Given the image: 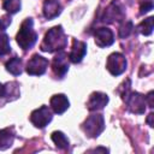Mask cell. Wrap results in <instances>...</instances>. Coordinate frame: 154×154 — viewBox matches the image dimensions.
I'll return each mask as SVG.
<instances>
[{"label":"cell","instance_id":"cell-1","mask_svg":"<svg viewBox=\"0 0 154 154\" xmlns=\"http://www.w3.org/2000/svg\"><path fill=\"white\" fill-rule=\"evenodd\" d=\"M67 45V36L64 32V29L61 25H55L51 28L46 34L41 42V51L53 53V52H60L63 51Z\"/></svg>","mask_w":154,"mask_h":154},{"label":"cell","instance_id":"cell-2","mask_svg":"<svg viewBox=\"0 0 154 154\" xmlns=\"http://www.w3.org/2000/svg\"><path fill=\"white\" fill-rule=\"evenodd\" d=\"M16 41L23 51H28L34 47L37 41V34L34 29V20L31 18H26L23 20L17 32Z\"/></svg>","mask_w":154,"mask_h":154},{"label":"cell","instance_id":"cell-3","mask_svg":"<svg viewBox=\"0 0 154 154\" xmlns=\"http://www.w3.org/2000/svg\"><path fill=\"white\" fill-rule=\"evenodd\" d=\"M82 130L88 137L95 138L101 135V132L105 130V119L102 114H91L89 116L82 124Z\"/></svg>","mask_w":154,"mask_h":154},{"label":"cell","instance_id":"cell-4","mask_svg":"<svg viewBox=\"0 0 154 154\" xmlns=\"http://www.w3.org/2000/svg\"><path fill=\"white\" fill-rule=\"evenodd\" d=\"M122 99L125 101L128 109L131 113L135 114H143L146 111V99L144 95L137 93V91H131L129 90L128 93H125Z\"/></svg>","mask_w":154,"mask_h":154},{"label":"cell","instance_id":"cell-5","mask_svg":"<svg viewBox=\"0 0 154 154\" xmlns=\"http://www.w3.org/2000/svg\"><path fill=\"white\" fill-rule=\"evenodd\" d=\"M125 18V11L119 0H112L111 4L106 7L101 20L103 23H114V22H123Z\"/></svg>","mask_w":154,"mask_h":154},{"label":"cell","instance_id":"cell-6","mask_svg":"<svg viewBox=\"0 0 154 154\" xmlns=\"http://www.w3.org/2000/svg\"><path fill=\"white\" fill-rule=\"evenodd\" d=\"M126 66H128V61L122 53L114 52L108 55L107 61H106V69L108 70L111 75L113 76L122 75L126 70Z\"/></svg>","mask_w":154,"mask_h":154},{"label":"cell","instance_id":"cell-7","mask_svg":"<svg viewBox=\"0 0 154 154\" xmlns=\"http://www.w3.org/2000/svg\"><path fill=\"white\" fill-rule=\"evenodd\" d=\"M52 118H53L52 112L48 108V106H46V105L34 109L30 113V122L32 123L34 126H36L38 129H43L45 126H47L51 123Z\"/></svg>","mask_w":154,"mask_h":154},{"label":"cell","instance_id":"cell-8","mask_svg":"<svg viewBox=\"0 0 154 154\" xmlns=\"http://www.w3.org/2000/svg\"><path fill=\"white\" fill-rule=\"evenodd\" d=\"M48 64H49L48 59H46L42 55L34 54L26 64V67H25L26 73L30 76H41L46 72Z\"/></svg>","mask_w":154,"mask_h":154},{"label":"cell","instance_id":"cell-9","mask_svg":"<svg viewBox=\"0 0 154 154\" xmlns=\"http://www.w3.org/2000/svg\"><path fill=\"white\" fill-rule=\"evenodd\" d=\"M52 70L58 78H63L65 76L69 70V55L65 52L60 51L54 55L52 60Z\"/></svg>","mask_w":154,"mask_h":154},{"label":"cell","instance_id":"cell-10","mask_svg":"<svg viewBox=\"0 0 154 154\" xmlns=\"http://www.w3.org/2000/svg\"><path fill=\"white\" fill-rule=\"evenodd\" d=\"M94 38H95V43L103 48V47H108L111 45H113L114 42V35L113 31L108 28H97L94 31Z\"/></svg>","mask_w":154,"mask_h":154},{"label":"cell","instance_id":"cell-11","mask_svg":"<svg viewBox=\"0 0 154 154\" xmlns=\"http://www.w3.org/2000/svg\"><path fill=\"white\" fill-rule=\"evenodd\" d=\"M108 96L105 93L101 91H94L90 94L88 101H87V108L89 111H97L102 109L108 103Z\"/></svg>","mask_w":154,"mask_h":154},{"label":"cell","instance_id":"cell-12","mask_svg":"<svg viewBox=\"0 0 154 154\" xmlns=\"http://www.w3.org/2000/svg\"><path fill=\"white\" fill-rule=\"evenodd\" d=\"M85 53H87V43L79 40H73L71 51L69 53V60L73 64H78L83 60Z\"/></svg>","mask_w":154,"mask_h":154},{"label":"cell","instance_id":"cell-13","mask_svg":"<svg viewBox=\"0 0 154 154\" xmlns=\"http://www.w3.org/2000/svg\"><path fill=\"white\" fill-rule=\"evenodd\" d=\"M51 107L54 113L57 114H63L69 107H70V101L66 95L64 94H55L51 97Z\"/></svg>","mask_w":154,"mask_h":154},{"label":"cell","instance_id":"cell-14","mask_svg":"<svg viewBox=\"0 0 154 154\" xmlns=\"http://www.w3.org/2000/svg\"><path fill=\"white\" fill-rule=\"evenodd\" d=\"M61 5L58 0H45L43 2V7H42V12L45 18L47 19H53L55 17H58L61 13Z\"/></svg>","mask_w":154,"mask_h":154},{"label":"cell","instance_id":"cell-15","mask_svg":"<svg viewBox=\"0 0 154 154\" xmlns=\"http://www.w3.org/2000/svg\"><path fill=\"white\" fill-rule=\"evenodd\" d=\"M14 140V132L12 128H6L0 130V149H7L12 146Z\"/></svg>","mask_w":154,"mask_h":154},{"label":"cell","instance_id":"cell-16","mask_svg":"<svg viewBox=\"0 0 154 154\" xmlns=\"http://www.w3.org/2000/svg\"><path fill=\"white\" fill-rule=\"evenodd\" d=\"M51 138H52V141L54 142V144L57 146V148H59V149L65 150V149H67V148L70 147V141H69V138H67L66 135H65L64 132H61V131H54V132H52Z\"/></svg>","mask_w":154,"mask_h":154},{"label":"cell","instance_id":"cell-17","mask_svg":"<svg viewBox=\"0 0 154 154\" xmlns=\"http://www.w3.org/2000/svg\"><path fill=\"white\" fill-rule=\"evenodd\" d=\"M5 67H6V70H7L10 73H12L13 76H18V75H20L22 71H23V61H22L20 58L14 57V58L10 59V60L6 63Z\"/></svg>","mask_w":154,"mask_h":154},{"label":"cell","instance_id":"cell-18","mask_svg":"<svg viewBox=\"0 0 154 154\" xmlns=\"http://www.w3.org/2000/svg\"><path fill=\"white\" fill-rule=\"evenodd\" d=\"M153 26H154V18H153V17H148V18H146L144 20H142V22L138 24L137 30H138L142 35L148 36V35H150V34L153 32Z\"/></svg>","mask_w":154,"mask_h":154},{"label":"cell","instance_id":"cell-19","mask_svg":"<svg viewBox=\"0 0 154 154\" xmlns=\"http://www.w3.org/2000/svg\"><path fill=\"white\" fill-rule=\"evenodd\" d=\"M22 2L20 0H4L2 7L6 12H8L10 14H14L20 10Z\"/></svg>","mask_w":154,"mask_h":154},{"label":"cell","instance_id":"cell-20","mask_svg":"<svg viewBox=\"0 0 154 154\" xmlns=\"http://www.w3.org/2000/svg\"><path fill=\"white\" fill-rule=\"evenodd\" d=\"M132 30H134L132 22L131 20H124L120 24L119 29H118V35H119L120 38H126L128 36H130V34L132 32Z\"/></svg>","mask_w":154,"mask_h":154},{"label":"cell","instance_id":"cell-21","mask_svg":"<svg viewBox=\"0 0 154 154\" xmlns=\"http://www.w3.org/2000/svg\"><path fill=\"white\" fill-rule=\"evenodd\" d=\"M11 52V45L6 34H0V57H4Z\"/></svg>","mask_w":154,"mask_h":154},{"label":"cell","instance_id":"cell-22","mask_svg":"<svg viewBox=\"0 0 154 154\" xmlns=\"http://www.w3.org/2000/svg\"><path fill=\"white\" fill-rule=\"evenodd\" d=\"M18 95H19V89H18V84L16 82H10V83L5 84V96L17 97Z\"/></svg>","mask_w":154,"mask_h":154},{"label":"cell","instance_id":"cell-23","mask_svg":"<svg viewBox=\"0 0 154 154\" xmlns=\"http://www.w3.org/2000/svg\"><path fill=\"white\" fill-rule=\"evenodd\" d=\"M150 10H153V1H142L141 2V7H140L141 14H144V13L149 12Z\"/></svg>","mask_w":154,"mask_h":154},{"label":"cell","instance_id":"cell-24","mask_svg":"<svg viewBox=\"0 0 154 154\" xmlns=\"http://www.w3.org/2000/svg\"><path fill=\"white\" fill-rule=\"evenodd\" d=\"M154 95V91H149L148 94H147V96H144V99H146V103H148V106L150 107V108H153L154 107V102H153V96Z\"/></svg>","mask_w":154,"mask_h":154},{"label":"cell","instance_id":"cell-25","mask_svg":"<svg viewBox=\"0 0 154 154\" xmlns=\"http://www.w3.org/2000/svg\"><path fill=\"white\" fill-rule=\"evenodd\" d=\"M153 117H154V114H153V113H149V114H148V118H147V123H148V125H149L150 128L154 126V124H153V122H152V120H153Z\"/></svg>","mask_w":154,"mask_h":154},{"label":"cell","instance_id":"cell-26","mask_svg":"<svg viewBox=\"0 0 154 154\" xmlns=\"http://www.w3.org/2000/svg\"><path fill=\"white\" fill-rule=\"evenodd\" d=\"M5 96V85L0 83V97H4Z\"/></svg>","mask_w":154,"mask_h":154},{"label":"cell","instance_id":"cell-27","mask_svg":"<svg viewBox=\"0 0 154 154\" xmlns=\"http://www.w3.org/2000/svg\"><path fill=\"white\" fill-rule=\"evenodd\" d=\"M90 152H103V153H106V152H108V149H106V148H96V149H91Z\"/></svg>","mask_w":154,"mask_h":154},{"label":"cell","instance_id":"cell-28","mask_svg":"<svg viewBox=\"0 0 154 154\" xmlns=\"http://www.w3.org/2000/svg\"><path fill=\"white\" fill-rule=\"evenodd\" d=\"M5 28H6V25H5V24H4V23H2V20H1V19H0V34H1V32H4V31H5Z\"/></svg>","mask_w":154,"mask_h":154}]
</instances>
